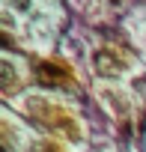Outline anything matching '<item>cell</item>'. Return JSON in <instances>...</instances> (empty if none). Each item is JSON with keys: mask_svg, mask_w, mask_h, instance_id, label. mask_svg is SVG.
Segmentation results:
<instances>
[{"mask_svg": "<svg viewBox=\"0 0 146 152\" xmlns=\"http://www.w3.org/2000/svg\"><path fill=\"white\" fill-rule=\"evenodd\" d=\"M27 113H30V119H33L36 125H42L45 131L66 134L69 140H78V137H81V128H78V122L72 119L66 110H60V107L48 104L45 99H27Z\"/></svg>", "mask_w": 146, "mask_h": 152, "instance_id": "1", "label": "cell"}, {"mask_svg": "<svg viewBox=\"0 0 146 152\" xmlns=\"http://www.w3.org/2000/svg\"><path fill=\"white\" fill-rule=\"evenodd\" d=\"M93 66H96V72L101 75V78H116V75H122V60L116 57V54H110V51H99L96 57H93Z\"/></svg>", "mask_w": 146, "mask_h": 152, "instance_id": "2", "label": "cell"}, {"mask_svg": "<svg viewBox=\"0 0 146 152\" xmlns=\"http://www.w3.org/2000/svg\"><path fill=\"white\" fill-rule=\"evenodd\" d=\"M36 75H39V81L48 84V87H54V84H72V72H66L57 63H42L36 69Z\"/></svg>", "mask_w": 146, "mask_h": 152, "instance_id": "3", "label": "cell"}, {"mask_svg": "<svg viewBox=\"0 0 146 152\" xmlns=\"http://www.w3.org/2000/svg\"><path fill=\"white\" fill-rule=\"evenodd\" d=\"M15 90V69H12V63L6 60L3 63V93H12Z\"/></svg>", "mask_w": 146, "mask_h": 152, "instance_id": "4", "label": "cell"}, {"mask_svg": "<svg viewBox=\"0 0 146 152\" xmlns=\"http://www.w3.org/2000/svg\"><path fill=\"white\" fill-rule=\"evenodd\" d=\"M3 149L12 152V128H9V122L3 125Z\"/></svg>", "mask_w": 146, "mask_h": 152, "instance_id": "5", "label": "cell"}, {"mask_svg": "<svg viewBox=\"0 0 146 152\" xmlns=\"http://www.w3.org/2000/svg\"><path fill=\"white\" fill-rule=\"evenodd\" d=\"M36 152H60V149H57V146H51V143H48V146H36Z\"/></svg>", "mask_w": 146, "mask_h": 152, "instance_id": "6", "label": "cell"}, {"mask_svg": "<svg viewBox=\"0 0 146 152\" xmlns=\"http://www.w3.org/2000/svg\"><path fill=\"white\" fill-rule=\"evenodd\" d=\"M15 6H21V9H27V0H12Z\"/></svg>", "mask_w": 146, "mask_h": 152, "instance_id": "7", "label": "cell"}, {"mask_svg": "<svg viewBox=\"0 0 146 152\" xmlns=\"http://www.w3.org/2000/svg\"><path fill=\"white\" fill-rule=\"evenodd\" d=\"M110 3H119V0H110Z\"/></svg>", "mask_w": 146, "mask_h": 152, "instance_id": "8", "label": "cell"}]
</instances>
